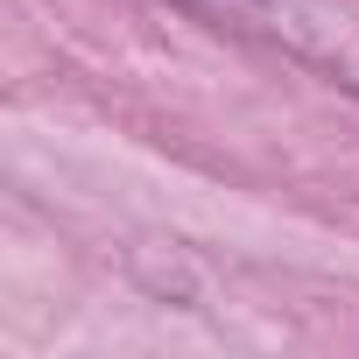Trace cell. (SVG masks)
Listing matches in <instances>:
<instances>
[{"mask_svg": "<svg viewBox=\"0 0 359 359\" xmlns=\"http://www.w3.org/2000/svg\"><path fill=\"white\" fill-rule=\"evenodd\" d=\"M184 8H205V15H219V22H247V15L275 8V0H184Z\"/></svg>", "mask_w": 359, "mask_h": 359, "instance_id": "1", "label": "cell"}]
</instances>
